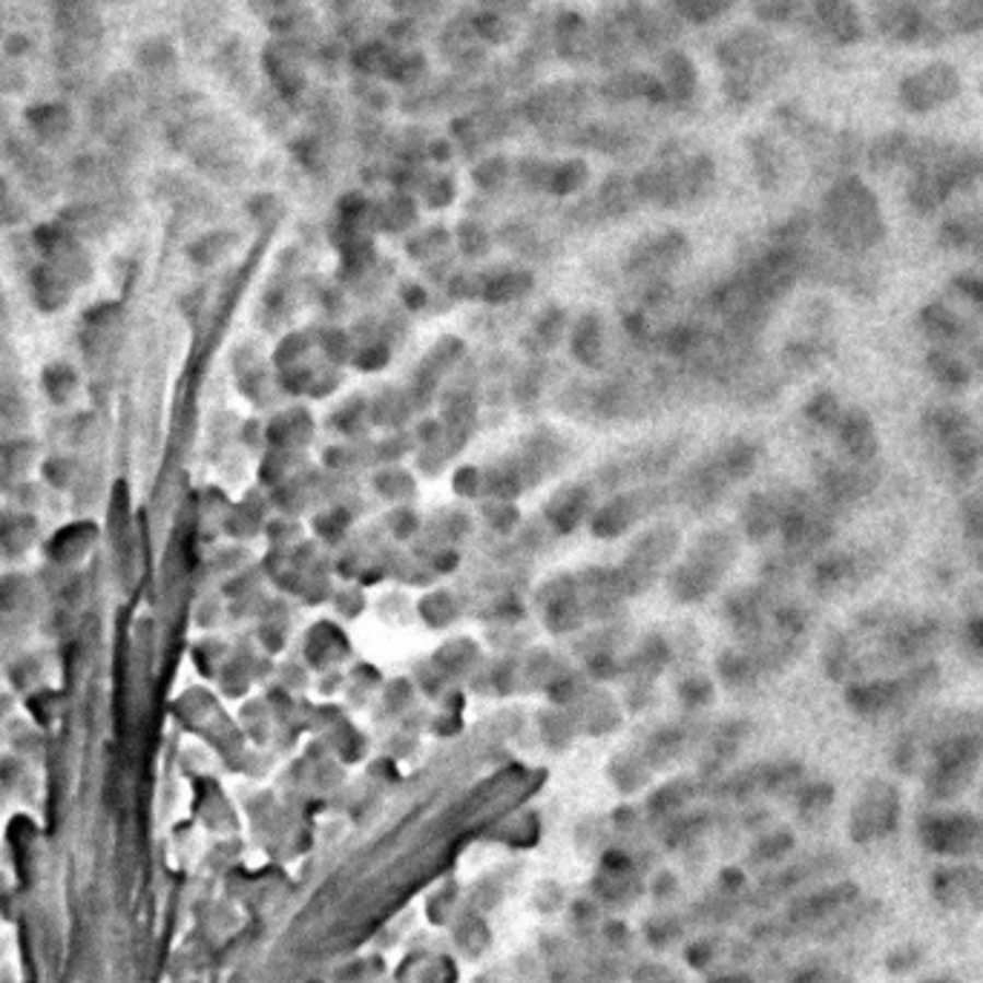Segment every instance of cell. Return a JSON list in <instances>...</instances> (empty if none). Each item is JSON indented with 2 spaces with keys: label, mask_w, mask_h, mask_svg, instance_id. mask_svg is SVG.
I'll return each instance as SVG.
<instances>
[{
  "label": "cell",
  "mask_w": 983,
  "mask_h": 983,
  "mask_svg": "<svg viewBox=\"0 0 983 983\" xmlns=\"http://www.w3.org/2000/svg\"><path fill=\"white\" fill-rule=\"evenodd\" d=\"M460 239H464V248L469 254H483V248H487V231L478 225H464Z\"/></svg>",
  "instance_id": "cb8c5ba5"
},
{
  "label": "cell",
  "mask_w": 983,
  "mask_h": 983,
  "mask_svg": "<svg viewBox=\"0 0 983 983\" xmlns=\"http://www.w3.org/2000/svg\"><path fill=\"white\" fill-rule=\"evenodd\" d=\"M386 78L391 84L406 86V90H418V86H423V78H426V55H420L418 49H397Z\"/></svg>",
  "instance_id": "4fadbf2b"
},
{
  "label": "cell",
  "mask_w": 983,
  "mask_h": 983,
  "mask_svg": "<svg viewBox=\"0 0 983 983\" xmlns=\"http://www.w3.org/2000/svg\"><path fill=\"white\" fill-rule=\"evenodd\" d=\"M305 55L300 49H294L288 40H277L265 52V70L268 78L277 86V93L285 98L288 104H303L305 95H308V75L303 70Z\"/></svg>",
  "instance_id": "3957f363"
},
{
  "label": "cell",
  "mask_w": 983,
  "mask_h": 983,
  "mask_svg": "<svg viewBox=\"0 0 983 983\" xmlns=\"http://www.w3.org/2000/svg\"><path fill=\"white\" fill-rule=\"evenodd\" d=\"M658 86H662L665 104H670V107H681V104L693 102L699 86V72L688 55L676 52V49L665 52L662 72H658Z\"/></svg>",
  "instance_id": "8992f818"
},
{
  "label": "cell",
  "mask_w": 983,
  "mask_h": 983,
  "mask_svg": "<svg viewBox=\"0 0 983 983\" xmlns=\"http://www.w3.org/2000/svg\"><path fill=\"white\" fill-rule=\"evenodd\" d=\"M452 196H455V185H452V178H432L426 185V199L434 204V208H443V204L452 202Z\"/></svg>",
  "instance_id": "44dd1931"
},
{
  "label": "cell",
  "mask_w": 983,
  "mask_h": 983,
  "mask_svg": "<svg viewBox=\"0 0 983 983\" xmlns=\"http://www.w3.org/2000/svg\"><path fill=\"white\" fill-rule=\"evenodd\" d=\"M808 418H811L820 429H831V432H834V426L840 423V418H843V409H840V403H836L831 395H820L814 397V403L808 406Z\"/></svg>",
  "instance_id": "d6986e66"
},
{
  "label": "cell",
  "mask_w": 983,
  "mask_h": 983,
  "mask_svg": "<svg viewBox=\"0 0 983 983\" xmlns=\"http://www.w3.org/2000/svg\"><path fill=\"white\" fill-rule=\"evenodd\" d=\"M518 176L524 178V182H527L529 187H535V190H538V187H543V190H547V187H550L552 164L538 162V159H527V162L518 164Z\"/></svg>",
  "instance_id": "ffe728a7"
},
{
  "label": "cell",
  "mask_w": 983,
  "mask_h": 983,
  "mask_svg": "<svg viewBox=\"0 0 983 983\" xmlns=\"http://www.w3.org/2000/svg\"><path fill=\"white\" fill-rule=\"evenodd\" d=\"M529 3H533V0H483V9H489V12H501V15L518 21V17L529 9Z\"/></svg>",
  "instance_id": "603a6c76"
},
{
  "label": "cell",
  "mask_w": 983,
  "mask_h": 983,
  "mask_svg": "<svg viewBox=\"0 0 983 983\" xmlns=\"http://www.w3.org/2000/svg\"><path fill=\"white\" fill-rule=\"evenodd\" d=\"M601 98L612 104H630V102H653L665 104V95H662V86H658V78L651 72L642 70H619L612 72L601 84Z\"/></svg>",
  "instance_id": "52a82bcc"
},
{
  "label": "cell",
  "mask_w": 983,
  "mask_h": 983,
  "mask_svg": "<svg viewBox=\"0 0 983 983\" xmlns=\"http://www.w3.org/2000/svg\"><path fill=\"white\" fill-rule=\"evenodd\" d=\"M826 231L845 254L871 250L882 236V219L875 196L857 182H843L826 202Z\"/></svg>",
  "instance_id": "6da1fadb"
},
{
  "label": "cell",
  "mask_w": 983,
  "mask_h": 983,
  "mask_svg": "<svg viewBox=\"0 0 983 983\" xmlns=\"http://www.w3.org/2000/svg\"><path fill=\"white\" fill-rule=\"evenodd\" d=\"M475 47H478V35H475L472 17L460 15V17H452V21H446V26H443V35H441L443 58H449V61L455 63L460 55H466L469 49H475Z\"/></svg>",
  "instance_id": "5bb4252c"
},
{
  "label": "cell",
  "mask_w": 983,
  "mask_h": 983,
  "mask_svg": "<svg viewBox=\"0 0 983 983\" xmlns=\"http://www.w3.org/2000/svg\"><path fill=\"white\" fill-rule=\"evenodd\" d=\"M963 647L975 658H983V616L972 619L963 628Z\"/></svg>",
  "instance_id": "7402d4cb"
},
{
  "label": "cell",
  "mask_w": 983,
  "mask_h": 983,
  "mask_svg": "<svg viewBox=\"0 0 983 983\" xmlns=\"http://www.w3.org/2000/svg\"><path fill=\"white\" fill-rule=\"evenodd\" d=\"M552 47L570 63L596 61V30L575 12H561L552 21Z\"/></svg>",
  "instance_id": "277c9868"
},
{
  "label": "cell",
  "mask_w": 983,
  "mask_h": 983,
  "mask_svg": "<svg viewBox=\"0 0 983 983\" xmlns=\"http://www.w3.org/2000/svg\"><path fill=\"white\" fill-rule=\"evenodd\" d=\"M472 26L478 40H483V44H506V40L515 38V21L501 15V12L483 9L478 15H472Z\"/></svg>",
  "instance_id": "2e32d148"
},
{
  "label": "cell",
  "mask_w": 983,
  "mask_h": 983,
  "mask_svg": "<svg viewBox=\"0 0 983 983\" xmlns=\"http://www.w3.org/2000/svg\"><path fill=\"white\" fill-rule=\"evenodd\" d=\"M875 573V555L871 552H859V555H831L822 558L817 566V584L822 589H845L852 584L866 581Z\"/></svg>",
  "instance_id": "9c48e42d"
},
{
  "label": "cell",
  "mask_w": 983,
  "mask_h": 983,
  "mask_svg": "<svg viewBox=\"0 0 983 983\" xmlns=\"http://www.w3.org/2000/svg\"><path fill=\"white\" fill-rule=\"evenodd\" d=\"M510 173H512V164L506 162L504 155H492L487 162L478 164V171H475V182H478L483 190H501V187L510 182Z\"/></svg>",
  "instance_id": "ac0fdd59"
},
{
  "label": "cell",
  "mask_w": 983,
  "mask_h": 983,
  "mask_svg": "<svg viewBox=\"0 0 983 983\" xmlns=\"http://www.w3.org/2000/svg\"><path fill=\"white\" fill-rule=\"evenodd\" d=\"M929 372L932 377L946 388H963L972 377V363L967 360V354L958 349H935L929 354Z\"/></svg>",
  "instance_id": "8fae6325"
},
{
  "label": "cell",
  "mask_w": 983,
  "mask_h": 983,
  "mask_svg": "<svg viewBox=\"0 0 983 983\" xmlns=\"http://www.w3.org/2000/svg\"><path fill=\"white\" fill-rule=\"evenodd\" d=\"M584 182H587V164L581 162V159H570V162L552 164L550 187L547 190H552L555 196H566L575 194Z\"/></svg>",
  "instance_id": "e0dca14e"
},
{
  "label": "cell",
  "mask_w": 983,
  "mask_h": 983,
  "mask_svg": "<svg viewBox=\"0 0 983 983\" xmlns=\"http://www.w3.org/2000/svg\"><path fill=\"white\" fill-rule=\"evenodd\" d=\"M935 681L937 670L932 665H921L912 674L891 676V679H859L849 688V705L863 716H882L912 705L921 693L935 688Z\"/></svg>",
  "instance_id": "7a4b0ae2"
},
{
  "label": "cell",
  "mask_w": 983,
  "mask_h": 983,
  "mask_svg": "<svg viewBox=\"0 0 983 983\" xmlns=\"http://www.w3.org/2000/svg\"><path fill=\"white\" fill-rule=\"evenodd\" d=\"M944 242L949 248L969 250L975 254L978 259H983V219L981 217H960L946 222L944 227Z\"/></svg>",
  "instance_id": "7c38bea8"
},
{
  "label": "cell",
  "mask_w": 983,
  "mask_h": 983,
  "mask_svg": "<svg viewBox=\"0 0 983 983\" xmlns=\"http://www.w3.org/2000/svg\"><path fill=\"white\" fill-rule=\"evenodd\" d=\"M836 441L843 446L852 464H871L877 455V434L871 420L863 411H843V418L834 426Z\"/></svg>",
  "instance_id": "ba28073f"
},
{
  "label": "cell",
  "mask_w": 983,
  "mask_h": 983,
  "mask_svg": "<svg viewBox=\"0 0 983 983\" xmlns=\"http://www.w3.org/2000/svg\"><path fill=\"white\" fill-rule=\"evenodd\" d=\"M449 153H452V148L446 144V141H432V144H429V155H432L434 162H446Z\"/></svg>",
  "instance_id": "d4e9b609"
},
{
  "label": "cell",
  "mask_w": 983,
  "mask_h": 983,
  "mask_svg": "<svg viewBox=\"0 0 983 983\" xmlns=\"http://www.w3.org/2000/svg\"><path fill=\"white\" fill-rule=\"evenodd\" d=\"M921 326L926 331V337H932L937 342V349H969L981 337L949 305H926L921 314Z\"/></svg>",
  "instance_id": "5b68a950"
},
{
  "label": "cell",
  "mask_w": 983,
  "mask_h": 983,
  "mask_svg": "<svg viewBox=\"0 0 983 983\" xmlns=\"http://www.w3.org/2000/svg\"><path fill=\"white\" fill-rule=\"evenodd\" d=\"M734 7V0H670V12L688 24H713Z\"/></svg>",
  "instance_id": "9a60e30c"
},
{
  "label": "cell",
  "mask_w": 983,
  "mask_h": 983,
  "mask_svg": "<svg viewBox=\"0 0 983 983\" xmlns=\"http://www.w3.org/2000/svg\"><path fill=\"white\" fill-rule=\"evenodd\" d=\"M395 52L397 47H391L388 40H360L349 49V63L356 75L374 81V78H386L388 67L395 61Z\"/></svg>",
  "instance_id": "30bf717a"
}]
</instances>
